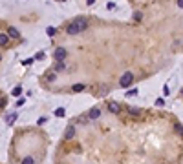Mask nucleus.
<instances>
[{
	"instance_id": "obj_12",
	"label": "nucleus",
	"mask_w": 183,
	"mask_h": 164,
	"mask_svg": "<svg viewBox=\"0 0 183 164\" xmlns=\"http://www.w3.org/2000/svg\"><path fill=\"white\" fill-rule=\"evenodd\" d=\"M66 69V66H64V62L62 60H57V66H55V71H64Z\"/></svg>"
},
{
	"instance_id": "obj_11",
	"label": "nucleus",
	"mask_w": 183,
	"mask_h": 164,
	"mask_svg": "<svg viewBox=\"0 0 183 164\" xmlns=\"http://www.w3.org/2000/svg\"><path fill=\"white\" fill-rule=\"evenodd\" d=\"M128 113H130V117H139V115H141V109H139V108H130V109H128Z\"/></svg>"
},
{
	"instance_id": "obj_10",
	"label": "nucleus",
	"mask_w": 183,
	"mask_h": 164,
	"mask_svg": "<svg viewBox=\"0 0 183 164\" xmlns=\"http://www.w3.org/2000/svg\"><path fill=\"white\" fill-rule=\"evenodd\" d=\"M8 44H9L8 33H0V46H8Z\"/></svg>"
},
{
	"instance_id": "obj_8",
	"label": "nucleus",
	"mask_w": 183,
	"mask_h": 164,
	"mask_svg": "<svg viewBox=\"0 0 183 164\" xmlns=\"http://www.w3.org/2000/svg\"><path fill=\"white\" fill-rule=\"evenodd\" d=\"M84 88H86V84H83V82H81V84H73L72 91L73 93H81V91H84Z\"/></svg>"
},
{
	"instance_id": "obj_24",
	"label": "nucleus",
	"mask_w": 183,
	"mask_h": 164,
	"mask_svg": "<svg viewBox=\"0 0 183 164\" xmlns=\"http://www.w3.org/2000/svg\"><path fill=\"white\" fill-rule=\"evenodd\" d=\"M0 60H2V57H0Z\"/></svg>"
},
{
	"instance_id": "obj_4",
	"label": "nucleus",
	"mask_w": 183,
	"mask_h": 164,
	"mask_svg": "<svg viewBox=\"0 0 183 164\" xmlns=\"http://www.w3.org/2000/svg\"><path fill=\"white\" fill-rule=\"evenodd\" d=\"M119 109H121V106L117 104V102H108V111H110V113H114V115H117L119 113Z\"/></svg>"
},
{
	"instance_id": "obj_13",
	"label": "nucleus",
	"mask_w": 183,
	"mask_h": 164,
	"mask_svg": "<svg viewBox=\"0 0 183 164\" xmlns=\"http://www.w3.org/2000/svg\"><path fill=\"white\" fill-rule=\"evenodd\" d=\"M66 111H64V108H57L55 109V117H64Z\"/></svg>"
},
{
	"instance_id": "obj_21",
	"label": "nucleus",
	"mask_w": 183,
	"mask_h": 164,
	"mask_svg": "<svg viewBox=\"0 0 183 164\" xmlns=\"http://www.w3.org/2000/svg\"><path fill=\"white\" fill-rule=\"evenodd\" d=\"M44 122H46V119H44V117H40V119H39V120H37V124H39V126H40V124H44Z\"/></svg>"
},
{
	"instance_id": "obj_1",
	"label": "nucleus",
	"mask_w": 183,
	"mask_h": 164,
	"mask_svg": "<svg viewBox=\"0 0 183 164\" xmlns=\"http://www.w3.org/2000/svg\"><path fill=\"white\" fill-rule=\"evenodd\" d=\"M88 27V18H84V17H79V18H75L72 24H68V27H66V31H68V35H77V33H83L84 29Z\"/></svg>"
},
{
	"instance_id": "obj_2",
	"label": "nucleus",
	"mask_w": 183,
	"mask_h": 164,
	"mask_svg": "<svg viewBox=\"0 0 183 164\" xmlns=\"http://www.w3.org/2000/svg\"><path fill=\"white\" fill-rule=\"evenodd\" d=\"M132 82H134V75H132V71H126V73H123V77H121L119 86H121V88H128V86H132Z\"/></svg>"
},
{
	"instance_id": "obj_18",
	"label": "nucleus",
	"mask_w": 183,
	"mask_h": 164,
	"mask_svg": "<svg viewBox=\"0 0 183 164\" xmlns=\"http://www.w3.org/2000/svg\"><path fill=\"white\" fill-rule=\"evenodd\" d=\"M48 35H50V37L55 35V27H48Z\"/></svg>"
},
{
	"instance_id": "obj_16",
	"label": "nucleus",
	"mask_w": 183,
	"mask_h": 164,
	"mask_svg": "<svg viewBox=\"0 0 183 164\" xmlns=\"http://www.w3.org/2000/svg\"><path fill=\"white\" fill-rule=\"evenodd\" d=\"M20 93H22V90H20V88H15V90L11 91V95H13V97H18Z\"/></svg>"
},
{
	"instance_id": "obj_5",
	"label": "nucleus",
	"mask_w": 183,
	"mask_h": 164,
	"mask_svg": "<svg viewBox=\"0 0 183 164\" xmlns=\"http://www.w3.org/2000/svg\"><path fill=\"white\" fill-rule=\"evenodd\" d=\"M66 49H64V47H57V49H55V60H64L66 58Z\"/></svg>"
},
{
	"instance_id": "obj_19",
	"label": "nucleus",
	"mask_w": 183,
	"mask_h": 164,
	"mask_svg": "<svg viewBox=\"0 0 183 164\" xmlns=\"http://www.w3.org/2000/svg\"><path fill=\"white\" fill-rule=\"evenodd\" d=\"M176 6H178L179 9H183V0H176Z\"/></svg>"
},
{
	"instance_id": "obj_15",
	"label": "nucleus",
	"mask_w": 183,
	"mask_h": 164,
	"mask_svg": "<svg viewBox=\"0 0 183 164\" xmlns=\"http://www.w3.org/2000/svg\"><path fill=\"white\" fill-rule=\"evenodd\" d=\"M46 80H48V82H53V80H55V73H48V75H46Z\"/></svg>"
},
{
	"instance_id": "obj_22",
	"label": "nucleus",
	"mask_w": 183,
	"mask_h": 164,
	"mask_svg": "<svg viewBox=\"0 0 183 164\" xmlns=\"http://www.w3.org/2000/svg\"><path fill=\"white\" fill-rule=\"evenodd\" d=\"M178 131H179V133L183 135V126H178Z\"/></svg>"
},
{
	"instance_id": "obj_20",
	"label": "nucleus",
	"mask_w": 183,
	"mask_h": 164,
	"mask_svg": "<svg viewBox=\"0 0 183 164\" xmlns=\"http://www.w3.org/2000/svg\"><path fill=\"white\" fill-rule=\"evenodd\" d=\"M135 93H137V90H132V91L126 93V97H132V95H135Z\"/></svg>"
},
{
	"instance_id": "obj_14",
	"label": "nucleus",
	"mask_w": 183,
	"mask_h": 164,
	"mask_svg": "<svg viewBox=\"0 0 183 164\" xmlns=\"http://www.w3.org/2000/svg\"><path fill=\"white\" fill-rule=\"evenodd\" d=\"M22 164H35V161H33V157H24V159H22Z\"/></svg>"
},
{
	"instance_id": "obj_7",
	"label": "nucleus",
	"mask_w": 183,
	"mask_h": 164,
	"mask_svg": "<svg viewBox=\"0 0 183 164\" xmlns=\"http://www.w3.org/2000/svg\"><path fill=\"white\" fill-rule=\"evenodd\" d=\"M99 117H101V109H99V108H93V109H90V113H88V119L95 120V119H99Z\"/></svg>"
},
{
	"instance_id": "obj_23",
	"label": "nucleus",
	"mask_w": 183,
	"mask_h": 164,
	"mask_svg": "<svg viewBox=\"0 0 183 164\" xmlns=\"http://www.w3.org/2000/svg\"><path fill=\"white\" fill-rule=\"evenodd\" d=\"M86 2H88V6H92L93 2H95V0H86Z\"/></svg>"
},
{
	"instance_id": "obj_9",
	"label": "nucleus",
	"mask_w": 183,
	"mask_h": 164,
	"mask_svg": "<svg viewBox=\"0 0 183 164\" xmlns=\"http://www.w3.org/2000/svg\"><path fill=\"white\" fill-rule=\"evenodd\" d=\"M8 37L9 38H18L20 33H18V29H15V27H9V29H8Z\"/></svg>"
},
{
	"instance_id": "obj_17",
	"label": "nucleus",
	"mask_w": 183,
	"mask_h": 164,
	"mask_svg": "<svg viewBox=\"0 0 183 164\" xmlns=\"http://www.w3.org/2000/svg\"><path fill=\"white\" fill-rule=\"evenodd\" d=\"M156 106H161V108H163V106H165V100H163V99H158V100H156Z\"/></svg>"
},
{
	"instance_id": "obj_6",
	"label": "nucleus",
	"mask_w": 183,
	"mask_h": 164,
	"mask_svg": "<svg viewBox=\"0 0 183 164\" xmlns=\"http://www.w3.org/2000/svg\"><path fill=\"white\" fill-rule=\"evenodd\" d=\"M18 119V113L15 111V113H9L8 117H6V126H13V122H15Z\"/></svg>"
},
{
	"instance_id": "obj_3",
	"label": "nucleus",
	"mask_w": 183,
	"mask_h": 164,
	"mask_svg": "<svg viewBox=\"0 0 183 164\" xmlns=\"http://www.w3.org/2000/svg\"><path fill=\"white\" fill-rule=\"evenodd\" d=\"M73 137H75V126H68L66 128V131H64V139L66 140H70V139H73Z\"/></svg>"
}]
</instances>
